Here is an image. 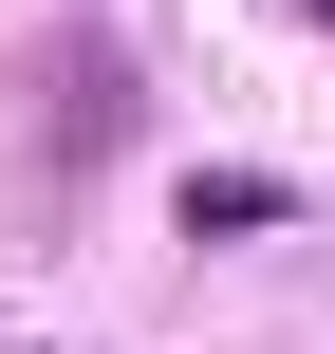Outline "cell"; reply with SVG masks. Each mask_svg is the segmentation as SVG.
<instances>
[{"instance_id": "6da1fadb", "label": "cell", "mask_w": 335, "mask_h": 354, "mask_svg": "<svg viewBox=\"0 0 335 354\" xmlns=\"http://www.w3.org/2000/svg\"><path fill=\"white\" fill-rule=\"evenodd\" d=\"M261 224H298L280 168H186V243H261Z\"/></svg>"}, {"instance_id": "7a4b0ae2", "label": "cell", "mask_w": 335, "mask_h": 354, "mask_svg": "<svg viewBox=\"0 0 335 354\" xmlns=\"http://www.w3.org/2000/svg\"><path fill=\"white\" fill-rule=\"evenodd\" d=\"M112 112H131V75H112V56H75V112H56V149L93 168V149H112Z\"/></svg>"}, {"instance_id": "3957f363", "label": "cell", "mask_w": 335, "mask_h": 354, "mask_svg": "<svg viewBox=\"0 0 335 354\" xmlns=\"http://www.w3.org/2000/svg\"><path fill=\"white\" fill-rule=\"evenodd\" d=\"M317 19H335V0H317Z\"/></svg>"}]
</instances>
